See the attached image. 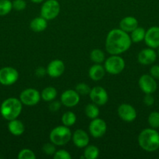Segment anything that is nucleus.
Instances as JSON below:
<instances>
[{"label": "nucleus", "mask_w": 159, "mask_h": 159, "mask_svg": "<svg viewBox=\"0 0 159 159\" xmlns=\"http://www.w3.org/2000/svg\"><path fill=\"white\" fill-rule=\"evenodd\" d=\"M60 4L57 0H47L41 8V16L47 20H54L60 12Z\"/></svg>", "instance_id": "39448f33"}, {"label": "nucleus", "mask_w": 159, "mask_h": 159, "mask_svg": "<svg viewBox=\"0 0 159 159\" xmlns=\"http://www.w3.org/2000/svg\"><path fill=\"white\" fill-rule=\"evenodd\" d=\"M8 129H9V131L14 136H20L24 132L25 127L21 121L17 119H14L9 120Z\"/></svg>", "instance_id": "aec40b11"}, {"label": "nucleus", "mask_w": 159, "mask_h": 159, "mask_svg": "<svg viewBox=\"0 0 159 159\" xmlns=\"http://www.w3.org/2000/svg\"><path fill=\"white\" fill-rule=\"evenodd\" d=\"M132 40L130 36L121 29H113L108 34L105 40V48L111 54H118L129 49Z\"/></svg>", "instance_id": "f257e3e1"}, {"label": "nucleus", "mask_w": 159, "mask_h": 159, "mask_svg": "<svg viewBox=\"0 0 159 159\" xmlns=\"http://www.w3.org/2000/svg\"><path fill=\"white\" fill-rule=\"evenodd\" d=\"M55 144L53 143H47V144H44L42 147V150L43 152L46 154L47 155H54L55 153L56 149L55 147Z\"/></svg>", "instance_id": "2f4dec72"}, {"label": "nucleus", "mask_w": 159, "mask_h": 159, "mask_svg": "<svg viewBox=\"0 0 159 159\" xmlns=\"http://www.w3.org/2000/svg\"><path fill=\"white\" fill-rule=\"evenodd\" d=\"M90 99L94 103L98 106H103L107 103L108 95L106 90L101 86H95L90 89L89 93Z\"/></svg>", "instance_id": "1a4fd4ad"}, {"label": "nucleus", "mask_w": 159, "mask_h": 159, "mask_svg": "<svg viewBox=\"0 0 159 159\" xmlns=\"http://www.w3.org/2000/svg\"><path fill=\"white\" fill-rule=\"evenodd\" d=\"M126 64L123 58L117 54H112L104 61V69L111 75H118L124 70Z\"/></svg>", "instance_id": "423d86ee"}, {"label": "nucleus", "mask_w": 159, "mask_h": 159, "mask_svg": "<svg viewBox=\"0 0 159 159\" xmlns=\"http://www.w3.org/2000/svg\"><path fill=\"white\" fill-rule=\"evenodd\" d=\"M47 74L51 78H58L63 74L65 71V65L63 61L55 59L50 62L46 68Z\"/></svg>", "instance_id": "2eb2a0df"}, {"label": "nucleus", "mask_w": 159, "mask_h": 159, "mask_svg": "<svg viewBox=\"0 0 159 159\" xmlns=\"http://www.w3.org/2000/svg\"><path fill=\"white\" fill-rule=\"evenodd\" d=\"M90 89H91L90 88V86H89L87 84L84 83V82L77 84L76 86V91L80 95H82V96L88 95L89 93H90Z\"/></svg>", "instance_id": "7c9ffc66"}, {"label": "nucleus", "mask_w": 159, "mask_h": 159, "mask_svg": "<svg viewBox=\"0 0 159 159\" xmlns=\"http://www.w3.org/2000/svg\"><path fill=\"white\" fill-rule=\"evenodd\" d=\"M145 34H146V31H145V30L143 27H139V26H137L135 30H133L131 32V40L133 43H140L142 40H144Z\"/></svg>", "instance_id": "5701e85b"}, {"label": "nucleus", "mask_w": 159, "mask_h": 159, "mask_svg": "<svg viewBox=\"0 0 159 159\" xmlns=\"http://www.w3.org/2000/svg\"><path fill=\"white\" fill-rule=\"evenodd\" d=\"M12 3V9L17 11L24 10L26 7V2L25 0H14Z\"/></svg>", "instance_id": "72a5a7b5"}, {"label": "nucleus", "mask_w": 159, "mask_h": 159, "mask_svg": "<svg viewBox=\"0 0 159 159\" xmlns=\"http://www.w3.org/2000/svg\"><path fill=\"white\" fill-rule=\"evenodd\" d=\"M80 102V94L73 89L65 90L61 96V103L66 107H73Z\"/></svg>", "instance_id": "ddd939ff"}, {"label": "nucleus", "mask_w": 159, "mask_h": 159, "mask_svg": "<svg viewBox=\"0 0 159 159\" xmlns=\"http://www.w3.org/2000/svg\"><path fill=\"white\" fill-rule=\"evenodd\" d=\"M12 9V3L9 0H0V16L7 15Z\"/></svg>", "instance_id": "cd10ccee"}, {"label": "nucleus", "mask_w": 159, "mask_h": 159, "mask_svg": "<svg viewBox=\"0 0 159 159\" xmlns=\"http://www.w3.org/2000/svg\"><path fill=\"white\" fill-rule=\"evenodd\" d=\"M53 158L55 159H71L72 157L67 151L62 149L55 152L53 155Z\"/></svg>", "instance_id": "473e14b6"}, {"label": "nucleus", "mask_w": 159, "mask_h": 159, "mask_svg": "<svg viewBox=\"0 0 159 159\" xmlns=\"http://www.w3.org/2000/svg\"><path fill=\"white\" fill-rule=\"evenodd\" d=\"M118 115L120 119L127 123L132 122L137 118V111L133 107L127 103H123L118 107Z\"/></svg>", "instance_id": "f8f14e48"}, {"label": "nucleus", "mask_w": 159, "mask_h": 159, "mask_svg": "<svg viewBox=\"0 0 159 159\" xmlns=\"http://www.w3.org/2000/svg\"><path fill=\"white\" fill-rule=\"evenodd\" d=\"M76 121V116L73 112L67 111L62 115V122L63 125L66 126V127H71V126L74 125Z\"/></svg>", "instance_id": "393cba45"}, {"label": "nucleus", "mask_w": 159, "mask_h": 159, "mask_svg": "<svg viewBox=\"0 0 159 159\" xmlns=\"http://www.w3.org/2000/svg\"><path fill=\"white\" fill-rule=\"evenodd\" d=\"M143 102H144L145 105L148 106V107L152 106L154 102V97L151 96V94H146L145 97L143 98Z\"/></svg>", "instance_id": "e433bc0d"}, {"label": "nucleus", "mask_w": 159, "mask_h": 159, "mask_svg": "<svg viewBox=\"0 0 159 159\" xmlns=\"http://www.w3.org/2000/svg\"><path fill=\"white\" fill-rule=\"evenodd\" d=\"M158 55H159V48H158Z\"/></svg>", "instance_id": "ea45409f"}, {"label": "nucleus", "mask_w": 159, "mask_h": 159, "mask_svg": "<svg viewBox=\"0 0 159 159\" xmlns=\"http://www.w3.org/2000/svg\"><path fill=\"white\" fill-rule=\"evenodd\" d=\"M156 58H157V54L153 50V48H151L142 50L138 54L137 57L138 61L143 65H151L155 61Z\"/></svg>", "instance_id": "dca6fc26"}, {"label": "nucleus", "mask_w": 159, "mask_h": 159, "mask_svg": "<svg viewBox=\"0 0 159 159\" xmlns=\"http://www.w3.org/2000/svg\"><path fill=\"white\" fill-rule=\"evenodd\" d=\"M19 159H35L36 155H34V152L30 149L25 148L20 151L18 154Z\"/></svg>", "instance_id": "c756f323"}, {"label": "nucleus", "mask_w": 159, "mask_h": 159, "mask_svg": "<svg viewBox=\"0 0 159 159\" xmlns=\"http://www.w3.org/2000/svg\"><path fill=\"white\" fill-rule=\"evenodd\" d=\"M138 26V21L137 19L133 16H126L119 23L120 29L126 33L132 32L133 30Z\"/></svg>", "instance_id": "a211bd4d"}, {"label": "nucleus", "mask_w": 159, "mask_h": 159, "mask_svg": "<svg viewBox=\"0 0 159 159\" xmlns=\"http://www.w3.org/2000/svg\"><path fill=\"white\" fill-rule=\"evenodd\" d=\"M99 109H98V105L95 103H90L87 104L85 107V113L87 116L90 119L93 120L95 119L99 115Z\"/></svg>", "instance_id": "b1692460"}, {"label": "nucleus", "mask_w": 159, "mask_h": 159, "mask_svg": "<svg viewBox=\"0 0 159 159\" xmlns=\"http://www.w3.org/2000/svg\"><path fill=\"white\" fill-rule=\"evenodd\" d=\"M138 143L146 152H154L159 148V133L154 128L144 129L139 134Z\"/></svg>", "instance_id": "f03ea898"}, {"label": "nucleus", "mask_w": 159, "mask_h": 159, "mask_svg": "<svg viewBox=\"0 0 159 159\" xmlns=\"http://www.w3.org/2000/svg\"><path fill=\"white\" fill-rule=\"evenodd\" d=\"M19 78V73L12 67H4L0 69V84L3 85H13Z\"/></svg>", "instance_id": "6e6552de"}, {"label": "nucleus", "mask_w": 159, "mask_h": 159, "mask_svg": "<svg viewBox=\"0 0 159 159\" xmlns=\"http://www.w3.org/2000/svg\"><path fill=\"white\" fill-rule=\"evenodd\" d=\"M150 73L154 79H159V65H154L151 67L150 69Z\"/></svg>", "instance_id": "c9c22d12"}, {"label": "nucleus", "mask_w": 159, "mask_h": 159, "mask_svg": "<svg viewBox=\"0 0 159 159\" xmlns=\"http://www.w3.org/2000/svg\"><path fill=\"white\" fill-rule=\"evenodd\" d=\"M61 107V102L59 101H55L52 100L51 101V103L48 106V108H49L50 111L51 112H57L59 110Z\"/></svg>", "instance_id": "f704fd0d"}, {"label": "nucleus", "mask_w": 159, "mask_h": 159, "mask_svg": "<svg viewBox=\"0 0 159 159\" xmlns=\"http://www.w3.org/2000/svg\"><path fill=\"white\" fill-rule=\"evenodd\" d=\"M57 96V90L54 87L48 86L44 89L41 93V98L46 102H51L54 100Z\"/></svg>", "instance_id": "4be33fe9"}, {"label": "nucleus", "mask_w": 159, "mask_h": 159, "mask_svg": "<svg viewBox=\"0 0 159 159\" xmlns=\"http://www.w3.org/2000/svg\"><path fill=\"white\" fill-rule=\"evenodd\" d=\"M49 138L51 142L55 145H65L72 138L71 130L65 125L58 126L51 130Z\"/></svg>", "instance_id": "20e7f679"}, {"label": "nucleus", "mask_w": 159, "mask_h": 159, "mask_svg": "<svg viewBox=\"0 0 159 159\" xmlns=\"http://www.w3.org/2000/svg\"><path fill=\"white\" fill-rule=\"evenodd\" d=\"M48 26V23H47V20L43 18L42 16L36 17V18L33 19L31 20V23H30V27L32 30L34 32H42L45 30Z\"/></svg>", "instance_id": "412c9836"}, {"label": "nucleus", "mask_w": 159, "mask_h": 159, "mask_svg": "<svg viewBox=\"0 0 159 159\" xmlns=\"http://www.w3.org/2000/svg\"><path fill=\"white\" fill-rule=\"evenodd\" d=\"M148 124L151 128H159V113L158 112H152L148 116Z\"/></svg>", "instance_id": "c85d7f7f"}, {"label": "nucleus", "mask_w": 159, "mask_h": 159, "mask_svg": "<svg viewBox=\"0 0 159 159\" xmlns=\"http://www.w3.org/2000/svg\"><path fill=\"white\" fill-rule=\"evenodd\" d=\"M45 74H47V71H46V69H45L44 68L40 67V68H38L36 69L35 75L37 76V77H39V78L44 77V76L45 75Z\"/></svg>", "instance_id": "4c0bfd02"}, {"label": "nucleus", "mask_w": 159, "mask_h": 159, "mask_svg": "<svg viewBox=\"0 0 159 159\" xmlns=\"http://www.w3.org/2000/svg\"><path fill=\"white\" fill-rule=\"evenodd\" d=\"M139 86L145 94H152L157 88L155 79L150 75H143L139 79Z\"/></svg>", "instance_id": "9b49d317"}, {"label": "nucleus", "mask_w": 159, "mask_h": 159, "mask_svg": "<svg viewBox=\"0 0 159 159\" xmlns=\"http://www.w3.org/2000/svg\"><path fill=\"white\" fill-rule=\"evenodd\" d=\"M73 144L79 148H84L89 144V136L86 131L81 129H78L73 133L72 136Z\"/></svg>", "instance_id": "f3484780"}, {"label": "nucleus", "mask_w": 159, "mask_h": 159, "mask_svg": "<svg viewBox=\"0 0 159 159\" xmlns=\"http://www.w3.org/2000/svg\"><path fill=\"white\" fill-rule=\"evenodd\" d=\"M99 155V149L94 145H87L85 147L84 156L87 159H96Z\"/></svg>", "instance_id": "a878e982"}, {"label": "nucleus", "mask_w": 159, "mask_h": 159, "mask_svg": "<svg viewBox=\"0 0 159 159\" xmlns=\"http://www.w3.org/2000/svg\"><path fill=\"white\" fill-rule=\"evenodd\" d=\"M144 41L149 48L155 49L159 48V27L151 26L146 31Z\"/></svg>", "instance_id": "4468645a"}, {"label": "nucleus", "mask_w": 159, "mask_h": 159, "mask_svg": "<svg viewBox=\"0 0 159 159\" xmlns=\"http://www.w3.org/2000/svg\"><path fill=\"white\" fill-rule=\"evenodd\" d=\"M90 60L95 64H101L104 62L105 59L104 53L100 49H94L90 54Z\"/></svg>", "instance_id": "bb28decb"}, {"label": "nucleus", "mask_w": 159, "mask_h": 159, "mask_svg": "<svg viewBox=\"0 0 159 159\" xmlns=\"http://www.w3.org/2000/svg\"><path fill=\"white\" fill-rule=\"evenodd\" d=\"M21 101L17 98H8L4 100L0 107V113L2 116L6 120H12L17 119L22 111Z\"/></svg>", "instance_id": "7ed1b4c3"}, {"label": "nucleus", "mask_w": 159, "mask_h": 159, "mask_svg": "<svg viewBox=\"0 0 159 159\" xmlns=\"http://www.w3.org/2000/svg\"><path fill=\"white\" fill-rule=\"evenodd\" d=\"M105 71L104 67L100 64H95L89 69V77L94 81H100L104 78Z\"/></svg>", "instance_id": "6ab92c4d"}, {"label": "nucleus", "mask_w": 159, "mask_h": 159, "mask_svg": "<svg viewBox=\"0 0 159 159\" xmlns=\"http://www.w3.org/2000/svg\"><path fill=\"white\" fill-rule=\"evenodd\" d=\"M41 99V93L35 89L29 88L23 90L20 95L22 104L28 107L37 105Z\"/></svg>", "instance_id": "0eeeda50"}, {"label": "nucleus", "mask_w": 159, "mask_h": 159, "mask_svg": "<svg viewBox=\"0 0 159 159\" xmlns=\"http://www.w3.org/2000/svg\"><path fill=\"white\" fill-rule=\"evenodd\" d=\"M31 1L34 3H41L44 0H31Z\"/></svg>", "instance_id": "58836bf2"}, {"label": "nucleus", "mask_w": 159, "mask_h": 159, "mask_svg": "<svg viewBox=\"0 0 159 159\" xmlns=\"http://www.w3.org/2000/svg\"><path fill=\"white\" fill-rule=\"evenodd\" d=\"M107 130V124L105 121L100 118H95L92 120L89 125V131L92 137L99 138L104 136Z\"/></svg>", "instance_id": "9d476101"}]
</instances>
